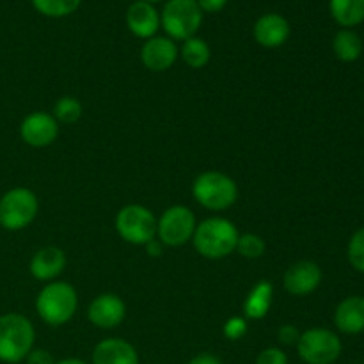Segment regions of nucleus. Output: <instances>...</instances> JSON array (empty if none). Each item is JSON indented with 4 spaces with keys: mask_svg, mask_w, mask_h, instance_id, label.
<instances>
[{
    "mask_svg": "<svg viewBox=\"0 0 364 364\" xmlns=\"http://www.w3.org/2000/svg\"><path fill=\"white\" fill-rule=\"evenodd\" d=\"M203 23V11L196 0H167L160 14V25L167 32V38L185 39L196 36Z\"/></svg>",
    "mask_w": 364,
    "mask_h": 364,
    "instance_id": "39448f33",
    "label": "nucleus"
},
{
    "mask_svg": "<svg viewBox=\"0 0 364 364\" xmlns=\"http://www.w3.org/2000/svg\"><path fill=\"white\" fill-rule=\"evenodd\" d=\"M334 326L343 334H359L364 331V297L352 295L343 299L334 311Z\"/></svg>",
    "mask_w": 364,
    "mask_h": 364,
    "instance_id": "f3484780",
    "label": "nucleus"
},
{
    "mask_svg": "<svg viewBox=\"0 0 364 364\" xmlns=\"http://www.w3.org/2000/svg\"><path fill=\"white\" fill-rule=\"evenodd\" d=\"M210 55H212L210 53V46L205 39L192 36V38L183 41V46H181V59L192 70H201V68H205L210 63Z\"/></svg>",
    "mask_w": 364,
    "mask_h": 364,
    "instance_id": "4be33fe9",
    "label": "nucleus"
},
{
    "mask_svg": "<svg viewBox=\"0 0 364 364\" xmlns=\"http://www.w3.org/2000/svg\"><path fill=\"white\" fill-rule=\"evenodd\" d=\"M238 230L230 219L210 217L196 226L192 244L196 251L208 259H223L237 251Z\"/></svg>",
    "mask_w": 364,
    "mask_h": 364,
    "instance_id": "f257e3e1",
    "label": "nucleus"
},
{
    "mask_svg": "<svg viewBox=\"0 0 364 364\" xmlns=\"http://www.w3.org/2000/svg\"><path fill=\"white\" fill-rule=\"evenodd\" d=\"M299 338H301V333H299V329L295 326H291V323H284V326H281L279 329H277V341H279L281 345H297Z\"/></svg>",
    "mask_w": 364,
    "mask_h": 364,
    "instance_id": "c85d7f7f",
    "label": "nucleus"
},
{
    "mask_svg": "<svg viewBox=\"0 0 364 364\" xmlns=\"http://www.w3.org/2000/svg\"><path fill=\"white\" fill-rule=\"evenodd\" d=\"M333 50L334 55L341 60V63H354L361 57L363 53V41L359 38L358 32L352 28H341L333 39Z\"/></svg>",
    "mask_w": 364,
    "mask_h": 364,
    "instance_id": "412c9836",
    "label": "nucleus"
},
{
    "mask_svg": "<svg viewBox=\"0 0 364 364\" xmlns=\"http://www.w3.org/2000/svg\"><path fill=\"white\" fill-rule=\"evenodd\" d=\"M256 364H288V355L281 348L269 347L259 352Z\"/></svg>",
    "mask_w": 364,
    "mask_h": 364,
    "instance_id": "cd10ccee",
    "label": "nucleus"
},
{
    "mask_svg": "<svg viewBox=\"0 0 364 364\" xmlns=\"http://www.w3.org/2000/svg\"><path fill=\"white\" fill-rule=\"evenodd\" d=\"M59 135V123L48 112H31L20 124V137L32 148H46Z\"/></svg>",
    "mask_w": 364,
    "mask_h": 364,
    "instance_id": "9d476101",
    "label": "nucleus"
},
{
    "mask_svg": "<svg viewBox=\"0 0 364 364\" xmlns=\"http://www.w3.org/2000/svg\"><path fill=\"white\" fill-rule=\"evenodd\" d=\"M196 215L188 206L174 205L156 220L159 240L167 247H181L192 240L196 231Z\"/></svg>",
    "mask_w": 364,
    "mask_h": 364,
    "instance_id": "1a4fd4ad",
    "label": "nucleus"
},
{
    "mask_svg": "<svg viewBox=\"0 0 364 364\" xmlns=\"http://www.w3.org/2000/svg\"><path fill=\"white\" fill-rule=\"evenodd\" d=\"M322 283V269L315 262L302 259L288 267L284 272V290L294 297H306L313 294Z\"/></svg>",
    "mask_w": 364,
    "mask_h": 364,
    "instance_id": "9b49d317",
    "label": "nucleus"
},
{
    "mask_svg": "<svg viewBox=\"0 0 364 364\" xmlns=\"http://www.w3.org/2000/svg\"><path fill=\"white\" fill-rule=\"evenodd\" d=\"M55 364H87V363L77 358H68V359H63V361H57Z\"/></svg>",
    "mask_w": 364,
    "mask_h": 364,
    "instance_id": "72a5a7b5",
    "label": "nucleus"
},
{
    "mask_svg": "<svg viewBox=\"0 0 364 364\" xmlns=\"http://www.w3.org/2000/svg\"><path fill=\"white\" fill-rule=\"evenodd\" d=\"M348 262L358 272L364 274V228H359L348 242Z\"/></svg>",
    "mask_w": 364,
    "mask_h": 364,
    "instance_id": "a878e982",
    "label": "nucleus"
},
{
    "mask_svg": "<svg viewBox=\"0 0 364 364\" xmlns=\"http://www.w3.org/2000/svg\"><path fill=\"white\" fill-rule=\"evenodd\" d=\"M223 333L231 341L242 340L245 336V333H247V320L242 318V316H231L224 323Z\"/></svg>",
    "mask_w": 364,
    "mask_h": 364,
    "instance_id": "bb28decb",
    "label": "nucleus"
},
{
    "mask_svg": "<svg viewBox=\"0 0 364 364\" xmlns=\"http://www.w3.org/2000/svg\"><path fill=\"white\" fill-rule=\"evenodd\" d=\"M144 2H149V4H153V2H160V0H144Z\"/></svg>",
    "mask_w": 364,
    "mask_h": 364,
    "instance_id": "f704fd0d",
    "label": "nucleus"
},
{
    "mask_svg": "<svg viewBox=\"0 0 364 364\" xmlns=\"http://www.w3.org/2000/svg\"><path fill=\"white\" fill-rule=\"evenodd\" d=\"M274 301V284L270 281H259L252 287L244 301V315L249 320H263L270 311Z\"/></svg>",
    "mask_w": 364,
    "mask_h": 364,
    "instance_id": "6ab92c4d",
    "label": "nucleus"
},
{
    "mask_svg": "<svg viewBox=\"0 0 364 364\" xmlns=\"http://www.w3.org/2000/svg\"><path fill=\"white\" fill-rule=\"evenodd\" d=\"M144 247H146V252H148L151 258H159V256H162L164 252V244L160 240H156V238L149 240Z\"/></svg>",
    "mask_w": 364,
    "mask_h": 364,
    "instance_id": "473e14b6",
    "label": "nucleus"
},
{
    "mask_svg": "<svg viewBox=\"0 0 364 364\" xmlns=\"http://www.w3.org/2000/svg\"><path fill=\"white\" fill-rule=\"evenodd\" d=\"M329 9L336 23L345 28L364 21V0H329Z\"/></svg>",
    "mask_w": 364,
    "mask_h": 364,
    "instance_id": "aec40b11",
    "label": "nucleus"
},
{
    "mask_svg": "<svg viewBox=\"0 0 364 364\" xmlns=\"http://www.w3.org/2000/svg\"><path fill=\"white\" fill-rule=\"evenodd\" d=\"M36 11L50 18H63L75 13L82 0H31Z\"/></svg>",
    "mask_w": 364,
    "mask_h": 364,
    "instance_id": "b1692460",
    "label": "nucleus"
},
{
    "mask_svg": "<svg viewBox=\"0 0 364 364\" xmlns=\"http://www.w3.org/2000/svg\"><path fill=\"white\" fill-rule=\"evenodd\" d=\"M127 316V306L116 294H102L89 304L87 318L98 329H114Z\"/></svg>",
    "mask_w": 364,
    "mask_h": 364,
    "instance_id": "f8f14e48",
    "label": "nucleus"
},
{
    "mask_svg": "<svg viewBox=\"0 0 364 364\" xmlns=\"http://www.w3.org/2000/svg\"><path fill=\"white\" fill-rule=\"evenodd\" d=\"M38 212V196L31 188H11L0 198V226L7 231H20L27 228L36 219Z\"/></svg>",
    "mask_w": 364,
    "mask_h": 364,
    "instance_id": "423d86ee",
    "label": "nucleus"
},
{
    "mask_svg": "<svg viewBox=\"0 0 364 364\" xmlns=\"http://www.w3.org/2000/svg\"><path fill=\"white\" fill-rule=\"evenodd\" d=\"M127 25L134 36L141 39H149L156 34L160 27V14L153 4L137 0L127 11Z\"/></svg>",
    "mask_w": 364,
    "mask_h": 364,
    "instance_id": "2eb2a0df",
    "label": "nucleus"
},
{
    "mask_svg": "<svg viewBox=\"0 0 364 364\" xmlns=\"http://www.w3.org/2000/svg\"><path fill=\"white\" fill-rule=\"evenodd\" d=\"M203 13H219L226 7L228 0H196Z\"/></svg>",
    "mask_w": 364,
    "mask_h": 364,
    "instance_id": "7c9ffc66",
    "label": "nucleus"
},
{
    "mask_svg": "<svg viewBox=\"0 0 364 364\" xmlns=\"http://www.w3.org/2000/svg\"><path fill=\"white\" fill-rule=\"evenodd\" d=\"M78 308L77 290L66 281H53L43 287L36 297V311L39 318L52 327L70 322Z\"/></svg>",
    "mask_w": 364,
    "mask_h": 364,
    "instance_id": "f03ea898",
    "label": "nucleus"
},
{
    "mask_svg": "<svg viewBox=\"0 0 364 364\" xmlns=\"http://www.w3.org/2000/svg\"><path fill=\"white\" fill-rule=\"evenodd\" d=\"M82 103L75 96H60L53 105V114L57 123L75 124L82 117Z\"/></svg>",
    "mask_w": 364,
    "mask_h": 364,
    "instance_id": "5701e85b",
    "label": "nucleus"
},
{
    "mask_svg": "<svg viewBox=\"0 0 364 364\" xmlns=\"http://www.w3.org/2000/svg\"><path fill=\"white\" fill-rule=\"evenodd\" d=\"M36 331L31 320L20 313L0 316V361L20 364L34 348Z\"/></svg>",
    "mask_w": 364,
    "mask_h": 364,
    "instance_id": "7ed1b4c3",
    "label": "nucleus"
},
{
    "mask_svg": "<svg viewBox=\"0 0 364 364\" xmlns=\"http://www.w3.org/2000/svg\"><path fill=\"white\" fill-rule=\"evenodd\" d=\"M188 364H223L217 355L210 354V352H203V354H198L196 358H192Z\"/></svg>",
    "mask_w": 364,
    "mask_h": 364,
    "instance_id": "2f4dec72",
    "label": "nucleus"
},
{
    "mask_svg": "<svg viewBox=\"0 0 364 364\" xmlns=\"http://www.w3.org/2000/svg\"><path fill=\"white\" fill-rule=\"evenodd\" d=\"M297 352L306 364H333L341 355V340L333 331L313 327L301 333Z\"/></svg>",
    "mask_w": 364,
    "mask_h": 364,
    "instance_id": "0eeeda50",
    "label": "nucleus"
},
{
    "mask_svg": "<svg viewBox=\"0 0 364 364\" xmlns=\"http://www.w3.org/2000/svg\"><path fill=\"white\" fill-rule=\"evenodd\" d=\"M267 244L259 235L255 233H244L238 237L237 242V251L240 252V256L247 259H258L265 255Z\"/></svg>",
    "mask_w": 364,
    "mask_h": 364,
    "instance_id": "393cba45",
    "label": "nucleus"
},
{
    "mask_svg": "<svg viewBox=\"0 0 364 364\" xmlns=\"http://www.w3.org/2000/svg\"><path fill=\"white\" fill-rule=\"evenodd\" d=\"M117 235L132 245H146L156 235V219L142 205H127L116 215Z\"/></svg>",
    "mask_w": 364,
    "mask_h": 364,
    "instance_id": "6e6552de",
    "label": "nucleus"
},
{
    "mask_svg": "<svg viewBox=\"0 0 364 364\" xmlns=\"http://www.w3.org/2000/svg\"><path fill=\"white\" fill-rule=\"evenodd\" d=\"M92 364H139V354L128 341L107 338L92 350Z\"/></svg>",
    "mask_w": 364,
    "mask_h": 364,
    "instance_id": "dca6fc26",
    "label": "nucleus"
},
{
    "mask_svg": "<svg viewBox=\"0 0 364 364\" xmlns=\"http://www.w3.org/2000/svg\"><path fill=\"white\" fill-rule=\"evenodd\" d=\"M25 361H27V364H55L53 355L45 348H32L27 358H25Z\"/></svg>",
    "mask_w": 364,
    "mask_h": 364,
    "instance_id": "c756f323",
    "label": "nucleus"
},
{
    "mask_svg": "<svg viewBox=\"0 0 364 364\" xmlns=\"http://www.w3.org/2000/svg\"><path fill=\"white\" fill-rule=\"evenodd\" d=\"M66 267V255L59 247H43L32 256L31 274L38 281H53Z\"/></svg>",
    "mask_w": 364,
    "mask_h": 364,
    "instance_id": "a211bd4d",
    "label": "nucleus"
},
{
    "mask_svg": "<svg viewBox=\"0 0 364 364\" xmlns=\"http://www.w3.org/2000/svg\"><path fill=\"white\" fill-rule=\"evenodd\" d=\"M192 196L203 208L223 212L235 205L238 199V187L228 174L220 171H206L192 183Z\"/></svg>",
    "mask_w": 364,
    "mask_h": 364,
    "instance_id": "20e7f679",
    "label": "nucleus"
},
{
    "mask_svg": "<svg viewBox=\"0 0 364 364\" xmlns=\"http://www.w3.org/2000/svg\"><path fill=\"white\" fill-rule=\"evenodd\" d=\"M178 59V46L171 38L153 36L146 39L141 50V60L149 71L162 73L167 71Z\"/></svg>",
    "mask_w": 364,
    "mask_h": 364,
    "instance_id": "ddd939ff",
    "label": "nucleus"
},
{
    "mask_svg": "<svg viewBox=\"0 0 364 364\" xmlns=\"http://www.w3.org/2000/svg\"><path fill=\"white\" fill-rule=\"evenodd\" d=\"M252 34H255L256 43L263 48H277V46H283L290 38V23L281 14L267 13L256 20Z\"/></svg>",
    "mask_w": 364,
    "mask_h": 364,
    "instance_id": "4468645a",
    "label": "nucleus"
}]
</instances>
